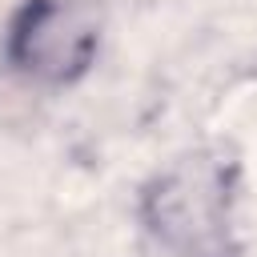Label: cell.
I'll use <instances>...</instances> for the list:
<instances>
[{
	"label": "cell",
	"mask_w": 257,
	"mask_h": 257,
	"mask_svg": "<svg viewBox=\"0 0 257 257\" xmlns=\"http://www.w3.org/2000/svg\"><path fill=\"white\" fill-rule=\"evenodd\" d=\"M104 44V16L96 0H20L0 32L4 68L32 88L80 84Z\"/></svg>",
	"instance_id": "7a4b0ae2"
},
{
	"label": "cell",
	"mask_w": 257,
	"mask_h": 257,
	"mask_svg": "<svg viewBox=\"0 0 257 257\" xmlns=\"http://www.w3.org/2000/svg\"><path fill=\"white\" fill-rule=\"evenodd\" d=\"M241 161L221 145H197L137 189V225L161 257H241L237 233Z\"/></svg>",
	"instance_id": "6da1fadb"
}]
</instances>
